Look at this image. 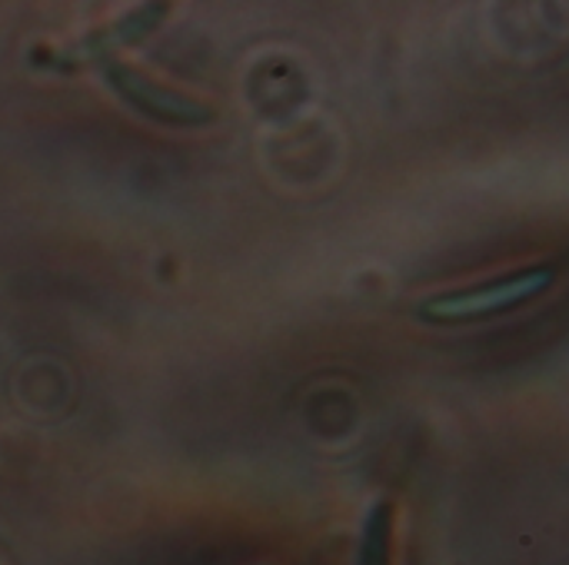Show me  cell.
I'll use <instances>...</instances> for the list:
<instances>
[{
    "label": "cell",
    "mask_w": 569,
    "mask_h": 565,
    "mask_svg": "<svg viewBox=\"0 0 569 565\" xmlns=\"http://www.w3.org/2000/svg\"><path fill=\"white\" fill-rule=\"evenodd\" d=\"M557 273L553 266H527L513 270L493 280H480L473 286H460L450 293H437L417 306V316L433 326H460V323H480L510 310H520L543 296L553 286Z\"/></svg>",
    "instance_id": "obj_1"
},
{
    "label": "cell",
    "mask_w": 569,
    "mask_h": 565,
    "mask_svg": "<svg viewBox=\"0 0 569 565\" xmlns=\"http://www.w3.org/2000/svg\"><path fill=\"white\" fill-rule=\"evenodd\" d=\"M100 73L127 107H133L137 113H143L153 123H163V127H207L217 117V110L210 103H203L200 97H190V93L143 73L140 67H130V63L117 60V57L103 60Z\"/></svg>",
    "instance_id": "obj_2"
},
{
    "label": "cell",
    "mask_w": 569,
    "mask_h": 565,
    "mask_svg": "<svg viewBox=\"0 0 569 565\" xmlns=\"http://www.w3.org/2000/svg\"><path fill=\"white\" fill-rule=\"evenodd\" d=\"M167 13H170L167 3H140V7H133L130 13L117 17L113 23H107V27H100V30L80 37L77 43H70V47L60 50V53H53L50 63H60V67L103 63V60H110L120 47H133V43H140L143 37H150V33L163 23Z\"/></svg>",
    "instance_id": "obj_3"
},
{
    "label": "cell",
    "mask_w": 569,
    "mask_h": 565,
    "mask_svg": "<svg viewBox=\"0 0 569 565\" xmlns=\"http://www.w3.org/2000/svg\"><path fill=\"white\" fill-rule=\"evenodd\" d=\"M393 543H397V506L380 500L363 523L357 565H393Z\"/></svg>",
    "instance_id": "obj_4"
}]
</instances>
